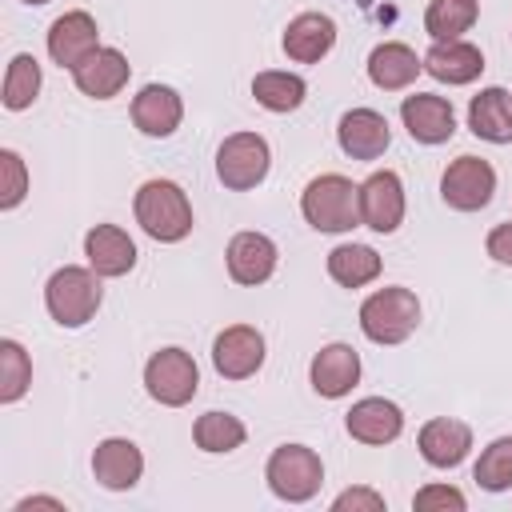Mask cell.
<instances>
[{
	"instance_id": "6da1fadb",
	"label": "cell",
	"mask_w": 512,
	"mask_h": 512,
	"mask_svg": "<svg viewBox=\"0 0 512 512\" xmlns=\"http://www.w3.org/2000/svg\"><path fill=\"white\" fill-rule=\"evenodd\" d=\"M132 208H136V224L160 244H176L192 232V204L184 188L172 180H144Z\"/></svg>"
},
{
	"instance_id": "7a4b0ae2",
	"label": "cell",
	"mask_w": 512,
	"mask_h": 512,
	"mask_svg": "<svg viewBox=\"0 0 512 512\" xmlns=\"http://www.w3.org/2000/svg\"><path fill=\"white\" fill-rule=\"evenodd\" d=\"M300 212L316 232H348L360 224V188L340 172H324L308 180Z\"/></svg>"
},
{
	"instance_id": "3957f363",
	"label": "cell",
	"mask_w": 512,
	"mask_h": 512,
	"mask_svg": "<svg viewBox=\"0 0 512 512\" xmlns=\"http://www.w3.org/2000/svg\"><path fill=\"white\" fill-rule=\"evenodd\" d=\"M104 300V288H100V276L92 268H76V264H64L48 276V288H44V304H48V316L60 324V328H80L96 316Z\"/></svg>"
},
{
	"instance_id": "277c9868",
	"label": "cell",
	"mask_w": 512,
	"mask_h": 512,
	"mask_svg": "<svg viewBox=\"0 0 512 512\" xmlns=\"http://www.w3.org/2000/svg\"><path fill=\"white\" fill-rule=\"evenodd\" d=\"M420 324V300L412 288H380L360 304V328L372 344H404Z\"/></svg>"
},
{
	"instance_id": "5b68a950",
	"label": "cell",
	"mask_w": 512,
	"mask_h": 512,
	"mask_svg": "<svg viewBox=\"0 0 512 512\" xmlns=\"http://www.w3.org/2000/svg\"><path fill=\"white\" fill-rule=\"evenodd\" d=\"M264 480L268 488L288 500V504H304L320 492L324 484V464L312 448L304 444H280L272 456H268V468H264Z\"/></svg>"
},
{
	"instance_id": "8992f818",
	"label": "cell",
	"mask_w": 512,
	"mask_h": 512,
	"mask_svg": "<svg viewBox=\"0 0 512 512\" xmlns=\"http://www.w3.org/2000/svg\"><path fill=\"white\" fill-rule=\"evenodd\" d=\"M144 388L164 408L188 404L196 396V388H200V368H196L192 352H184V348H160V352H152L148 364H144Z\"/></svg>"
},
{
	"instance_id": "52a82bcc",
	"label": "cell",
	"mask_w": 512,
	"mask_h": 512,
	"mask_svg": "<svg viewBox=\"0 0 512 512\" xmlns=\"http://www.w3.org/2000/svg\"><path fill=\"white\" fill-rule=\"evenodd\" d=\"M272 152L260 132H232L216 152V176L232 192H248L268 176Z\"/></svg>"
},
{
	"instance_id": "ba28073f",
	"label": "cell",
	"mask_w": 512,
	"mask_h": 512,
	"mask_svg": "<svg viewBox=\"0 0 512 512\" xmlns=\"http://www.w3.org/2000/svg\"><path fill=\"white\" fill-rule=\"evenodd\" d=\"M496 192V168L484 156H456L440 176V196L456 212H480Z\"/></svg>"
},
{
	"instance_id": "9c48e42d",
	"label": "cell",
	"mask_w": 512,
	"mask_h": 512,
	"mask_svg": "<svg viewBox=\"0 0 512 512\" xmlns=\"http://www.w3.org/2000/svg\"><path fill=\"white\" fill-rule=\"evenodd\" d=\"M212 364L224 380H248L264 364V336L252 324H232L212 340Z\"/></svg>"
},
{
	"instance_id": "30bf717a",
	"label": "cell",
	"mask_w": 512,
	"mask_h": 512,
	"mask_svg": "<svg viewBox=\"0 0 512 512\" xmlns=\"http://www.w3.org/2000/svg\"><path fill=\"white\" fill-rule=\"evenodd\" d=\"M404 220V184L396 172H372L360 184V224H368L372 232H396Z\"/></svg>"
},
{
	"instance_id": "8fae6325",
	"label": "cell",
	"mask_w": 512,
	"mask_h": 512,
	"mask_svg": "<svg viewBox=\"0 0 512 512\" xmlns=\"http://www.w3.org/2000/svg\"><path fill=\"white\" fill-rule=\"evenodd\" d=\"M400 120H404V128H408V136H412L416 144H444V140H452V132H456V112H452V104H448L444 96H432V92H412V96H404Z\"/></svg>"
},
{
	"instance_id": "7c38bea8",
	"label": "cell",
	"mask_w": 512,
	"mask_h": 512,
	"mask_svg": "<svg viewBox=\"0 0 512 512\" xmlns=\"http://www.w3.org/2000/svg\"><path fill=\"white\" fill-rule=\"evenodd\" d=\"M96 48H100V32H96V20L88 12H64V16L52 20V28H48V56L60 68H80Z\"/></svg>"
},
{
	"instance_id": "4fadbf2b",
	"label": "cell",
	"mask_w": 512,
	"mask_h": 512,
	"mask_svg": "<svg viewBox=\"0 0 512 512\" xmlns=\"http://www.w3.org/2000/svg\"><path fill=\"white\" fill-rule=\"evenodd\" d=\"M336 140H340L344 156H352V160H376V156H384V148L392 144V128H388V120H384L380 112H372V108H352V112L340 116Z\"/></svg>"
},
{
	"instance_id": "5bb4252c",
	"label": "cell",
	"mask_w": 512,
	"mask_h": 512,
	"mask_svg": "<svg viewBox=\"0 0 512 512\" xmlns=\"http://www.w3.org/2000/svg\"><path fill=\"white\" fill-rule=\"evenodd\" d=\"M140 472H144V456H140V448H136L132 440L108 436V440L96 444V452H92V476H96L108 492H128V488H136Z\"/></svg>"
},
{
	"instance_id": "9a60e30c",
	"label": "cell",
	"mask_w": 512,
	"mask_h": 512,
	"mask_svg": "<svg viewBox=\"0 0 512 512\" xmlns=\"http://www.w3.org/2000/svg\"><path fill=\"white\" fill-rule=\"evenodd\" d=\"M228 276L236 284H264L272 272H276V244L264 236V232H236L228 240Z\"/></svg>"
},
{
	"instance_id": "2e32d148",
	"label": "cell",
	"mask_w": 512,
	"mask_h": 512,
	"mask_svg": "<svg viewBox=\"0 0 512 512\" xmlns=\"http://www.w3.org/2000/svg\"><path fill=\"white\" fill-rule=\"evenodd\" d=\"M308 376H312V388H316L320 396L340 400V396H348V392L356 388V380H360V356H356L352 344H324V348L312 356Z\"/></svg>"
},
{
	"instance_id": "e0dca14e",
	"label": "cell",
	"mask_w": 512,
	"mask_h": 512,
	"mask_svg": "<svg viewBox=\"0 0 512 512\" xmlns=\"http://www.w3.org/2000/svg\"><path fill=\"white\" fill-rule=\"evenodd\" d=\"M344 428L360 444H392L404 432V412L384 396H368L352 404V412L344 416Z\"/></svg>"
},
{
	"instance_id": "ac0fdd59",
	"label": "cell",
	"mask_w": 512,
	"mask_h": 512,
	"mask_svg": "<svg viewBox=\"0 0 512 512\" xmlns=\"http://www.w3.org/2000/svg\"><path fill=\"white\" fill-rule=\"evenodd\" d=\"M280 44H284L288 60H296V64H316V60H324V56L332 52V44H336V24H332V16H324V12H300V16L288 20Z\"/></svg>"
},
{
	"instance_id": "d6986e66",
	"label": "cell",
	"mask_w": 512,
	"mask_h": 512,
	"mask_svg": "<svg viewBox=\"0 0 512 512\" xmlns=\"http://www.w3.org/2000/svg\"><path fill=\"white\" fill-rule=\"evenodd\" d=\"M416 444H420V456L432 468H456L472 448V428L464 420H456V416H436V420H428L420 428Z\"/></svg>"
},
{
	"instance_id": "ffe728a7",
	"label": "cell",
	"mask_w": 512,
	"mask_h": 512,
	"mask_svg": "<svg viewBox=\"0 0 512 512\" xmlns=\"http://www.w3.org/2000/svg\"><path fill=\"white\" fill-rule=\"evenodd\" d=\"M128 72H132V64H128V56L120 48H96L80 68H72V80H76V88L84 96L112 100L128 84Z\"/></svg>"
},
{
	"instance_id": "44dd1931",
	"label": "cell",
	"mask_w": 512,
	"mask_h": 512,
	"mask_svg": "<svg viewBox=\"0 0 512 512\" xmlns=\"http://www.w3.org/2000/svg\"><path fill=\"white\" fill-rule=\"evenodd\" d=\"M84 256H88V268L96 276H124L136 264V244H132V236L124 228L96 224L84 236Z\"/></svg>"
},
{
	"instance_id": "7402d4cb",
	"label": "cell",
	"mask_w": 512,
	"mask_h": 512,
	"mask_svg": "<svg viewBox=\"0 0 512 512\" xmlns=\"http://www.w3.org/2000/svg\"><path fill=\"white\" fill-rule=\"evenodd\" d=\"M424 72L440 84H472L484 72V56L468 40H436L424 52Z\"/></svg>"
},
{
	"instance_id": "603a6c76",
	"label": "cell",
	"mask_w": 512,
	"mask_h": 512,
	"mask_svg": "<svg viewBox=\"0 0 512 512\" xmlns=\"http://www.w3.org/2000/svg\"><path fill=\"white\" fill-rule=\"evenodd\" d=\"M184 120V104L168 84H144L132 100V124L144 136H172Z\"/></svg>"
},
{
	"instance_id": "cb8c5ba5",
	"label": "cell",
	"mask_w": 512,
	"mask_h": 512,
	"mask_svg": "<svg viewBox=\"0 0 512 512\" xmlns=\"http://www.w3.org/2000/svg\"><path fill=\"white\" fill-rule=\"evenodd\" d=\"M420 72H424V60H416V52L408 44H400V40H384L368 56V80L376 88H384V92L408 88Z\"/></svg>"
},
{
	"instance_id": "d4e9b609",
	"label": "cell",
	"mask_w": 512,
	"mask_h": 512,
	"mask_svg": "<svg viewBox=\"0 0 512 512\" xmlns=\"http://www.w3.org/2000/svg\"><path fill=\"white\" fill-rule=\"evenodd\" d=\"M468 128L488 144H512V92L484 88L468 104Z\"/></svg>"
},
{
	"instance_id": "484cf974",
	"label": "cell",
	"mask_w": 512,
	"mask_h": 512,
	"mask_svg": "<svg viewBox=\"0 0 512 512\" xmlns=\"http://www.w3.org/2000/svg\"><path fill=\"white\" fill-rule=\"evenodd\" d=\"M328 276L344 288H364L380 276V252L368 244H340L328 252Z\"/></svg>"
},
{
	"instance_id": "4316f807",
	"label": "cell",
	"mask_w": 512,
	"mask_h": 512,
	"mask_svg": "<svg viewBox=\"0 0 512 512\" xmlns=\"http://www.w3.org/2000/svg\"><path fill=\"white\" fill-rule=\"evenodd\" d=\"M480 16L476 0H428L424 12V28L432 40H460V32H468Z\"/></svg>"
},
{
	"instance_id": "83f0119b",
	"label": "cell",
	"mask_w": 512,
	"mask_h": 512,
	"mask_svg": "<svg viewBox=\"0 0 512 512\" xmlns=\"http://www.w3.org/2000/svg\"><path fill=\"white\" fill-rule=\"evenodd\" d=\"M304 92V80L292 72H256L252 80V96L268 112H296L304 104Z\"/></svg>"
},
{
	"instance_id": "f1b7e54d",
	"label": "cell",
	"mask_w": 512,
	"mask_h": 512,
	"mask_svg": "<svg viewBox=\"0 0 512 512\" xmlns=\"http://www.w3.org/2000/svg\"><path fill=\"white\" fill-rule=\"evenodd\" d=\"M192 440L200 452H232L244 444V424L232 412H204L192 424Z\"/></svg>"
},
{
	"instance_id": "f546056e",
	"label": "cell",
	"mask_w": 512,
	"mask_h": 512,
	"mask_svg": "<svg viewBox=\"0 0 512 512\" xmlns=\"http://www.w3.org/2000/svg\"><path fill=\"white\" fill-rule=\"evenodd\" d=\"M36 92H40V64H36V56H28V52L12 56V64L4 72V96H0L4 108L8 112H24L36 100Z\"/></svg>"
},
{
	"instance_id": "4dcf8cb0",
	"label": "cell",
	"mask_w": 512,
	"mask_h": 512,
	"mask_svg": "<svg viewBox=\"0 0 512 512\" xmlns=\"http://www.w3.org/2000/svg\"><path fill=\"white\" fill-rule=\"evenodd\" d=\"M472 480H476L484 492H504V488H512V436H500V440H492V444L480 452V460H476V468H472Z\"/></svg>"
},
{
	"instance_id": "1f68e13d",
	"label": "cell",
	"mask_w": 512,
	"mask_h": 512,
	"mask_svg": "<svg viewBox=\"0 0 512 512\" xmlns=\"http://www.w3.org/2000/svg\"><path fill=\"white\" fill-rule=\"evenodd\" d=\"M32 384V360L16 340H0V400L16 404Z\"/></svg>"
},
{
	"instance_id": "d6a6232c",
	"label": "cell",
	"mask_w": 512,
	"mask_h": 512,
	"mask_svg": "<svg viewBox=\"0 0 512 512\" xmlns=\"http://www.w3.org/2000/svg\"><path fill=\"white\" fill-rule=\"evenodd\" d=\"M0 208H16L28 192V172H24V160L12 152V148H0Z\"/></svg>"
},
{
	"instance_id": "836d02e7",
	"label": "cell",
	"mask_w": 512,
	"mask_h": 512,
	"mask_svg": "<svg viewBox=\"0 0 512 512\" xmlns=\"http://www.w3.org/2000/svg\"><path fill=\"white\" fill-rule=\"evenodd\" d=\"M412 508H416V512H432V508L464 512V496H460L456 488H448V484H428V488H420V492L412 496Z\"/></svg>"
},
{
	"instance_id": "e575fe53",
	"label": "cell",
	"mask_w": 512,
	"mask_h": 512,
	"mask_svg": "<svg viewBox=\"0 0 512 512\" xmlns=\"http://www.w3.org/2000/svg\"><path fill=\"white\" fill-rule=\"evenodd\" d=\"M336 512H348V508H364V512H384V496L372 492V488H348L332 500Z\"/></svg>"
},
{
	"instance_id": "d590c367",
	"label": "cell",
	"mask_w": 512,
	"mask_h": 512,
	"mask_svg": "<svg viewBox=\"0 0 512 512\" xmlns=\"http://www.w3.org/2000/svg\"><path fill=\"white\" fill-rule=\"evenodd\" d=\"M484 248H488V256H492L496 264H508V268H512V220H508V224H496V228L488 232Z\"/></svg>"
},
{
	"instance_id": "8d00e7d4",
	"label": "cell",
	"mask_w": 512,
	"mask_h": 512,
	"mask_svg": "<svg viewBox=\"0 0 512 512\" xmlns=\"http://www.w3.org/2000/svg\"><path fill=\"white\" fill-rule=\"evenodd\" d=\"M28 508H60L64 512V504L60 500H48V496H32V500H20L16 504V512H28Z\"/></svg>"
},
{
	"instance_id": "74e56055",
	"label": "cell",
	"mask_w": 512,
	"mask_h": 512,
	"mask_svg": "<svg viewBox=\"0 0 512 512\" xmlns=\"http://www.w3.org/2000/svg\"><path fill=\"white\" fill-rule=\"evenodd\" d=\"M24 4H48V0H24Z\"/></svg>"
}]
</instances>
